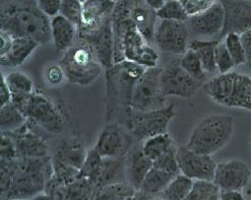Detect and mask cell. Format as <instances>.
I'll return each instance as SVG.
<instances>
[{
    "mask_svg": "<svg viewBox=\"0 0 251 200\" xmlns=\"http://www.w3.org/2000/svg\"><path fill=\"white\" fill-rule=\"evenodd\" d=\"M146 69L134 62L124 60L105 70L107 123H118L130 131L133 90Z\"/></svg>",
    "mask_w": 251,
    "mask_h": 200,
    "instance_id": "6da1fadb",
    "label": "cell"
},
{
    "mask_svg": "<svg viewBox=\"0 0 251 200\" xmlns=\"http://www.w3.org/2000/svg\"><path fill=\"white\" fill-rule=\"evenodd\" d=\"M0 25L1 31L12 37L29 38L40 45L52 41L51 19L38 8L36 0H12L5 3Z\"/></svg>",
    "mask_w": 251,
    "mask_h": 200,
    "instance_id": "7a4b0ae2",
    "label": "cell"
},
{
    "mask_svg": "<svg viewBox=\"0 0 251 200\" xmlns=\"http://www.w3.org/2000/svg\"><path fill=\"white\" fill-rule=\"evenodd\" d=\"M53 175L52 156L41 159H18L8 190L0 195L1 200L31 199L44 192L48 180Z\"/></svg>",
    "mask_w": 251,
    "mask_h": 200,
    "instance_id": "3957f363",
    "label": "cell"
},
{
    "mask_svg": "<svg viewBox=\"0 0 251 200\" xmlns=\"http://www.w3.org/2000/svg\"><path fill=\"white\" fill-rule=\"evenodd\" d=\"M234 133V119L227 115L203 118L192 129L186 147L201 154L212 155L229 144Z\"/></svg>",
    "mask_w": 251,
    "mask_h": 200,
    "instance_id": "277c9868",
    "label": "cell"
},
{
    "mask_svg": "<svg viewBox=\"0 0 251 200\" xmlns=\"http://www.w3.org/2000/svg\"><path fill=\"white\" fill-rule=\"evenodd\" d=\"M58 63L64 70L66 80L80 87L91 85L105 70L93 50L77 40L75 46L63 53Z\"/></svg>",
    "mask_w": 251,
    "mask_h": 200,
    "instance_id": "5b68a950",
    "label": "cell"
},
{
    "mask_svg": "<svg viewBox=\"0 0 251 200\" xmlns=\"http://www.w3.org/2000/svg\"><path fill=\"white\" fill-rule=\"evenodd\" d=\"M26 118L48 134H59L65 127L63 110L44 93L36 90L31 96Z\"/></svg>",
    "mask_w": 251,
    "mask_h": 200,
    "instance_id": "8992f818",
    "label": "cell"
},
{
    "mask_svg": "<svg viewBox=\"0 0 251 200\" xmlns=\"http://www.w3.org/2000/svg\"><path fill=\"white\" fill-rule=\"evenodd\" d=\"M175 116V104L148 112L133 111L130 133L136 141H145L151 136L166 133Z\"/></svg>",
    "mask_w": 251,
    "mask_h": 200,
    "instance_id": "52a82bcc",
    "label": "cell"
},
{
    "mask_svg": "<svg viewBox=\"0 0 251 200\" xmlns=\"http://www.w3.org/2000/svg\"><path fill=\"white\" fill-rule=\"evenodd\" d=\"M162 68H147L135 83L131 107L133 111L148 112L164 108L165 98L161 90Z\"/></svg>",
    "mask_w": 251,
    "mask_h": 200,
    "instance_id": "ba28073f",
    "label": "cell"
},
{
    "mask_svg": "<svg viewBox=\"0 0 251 200\" xmlns=\"http://www.w3.org/2000/svg\"><path fill=\"white\" fill-rule=\"evenodd\" d=\"M204 82L191 77L181 67L179 59H173L161 73V90L164 98L178 97L182 99H192Z\"/></svg>",
    "mask_w": 251,
    "mask_h": 200,
    "instance_id": "9c48e42d",
    "label": "cell"
},
{
    "mask_svg": "<svg viewBox=\"0 0 251 200\" xmlns=\"http://www.w3.org/2000/svg\"><path fill=\"white\" fill-rule=\"evenodd\" d=\"M134 137L118 123H107L97 139L94 149L102 158H126L133 147Z\"/></svg>",
    "mask_w": 251,
    "mask_h": 200,
    "instance_id": "30bf717a",
    "label": "cell"
},
{
    "mask_svg": "<svg viewBox=\"0 0 251 200\" xmlns=\"http://www.w3.org/2000/svg\"><path fill=\"white\" fill-rule=\"evenodd\" d=\"M4 134L15 140L19 159H41L49 155L48 133L30 119L20 129Z\"/></svg>",
    "mask_w": 251,
    "mask_h": 200,
    "instance_id": "8fae6325",
    "label": "cell"
},
{
    "mask_svg": "<svg viewBox=\"0 0 251 200\" xmlns=\"http://www.w3.org/2000/svg\"><path fill=\"white\" fill-rule=\"evenodd\" d=\"M77 41L86 43L105 70L110 69L115 64L112 17L92 31L85 33L77 32Z\"/></svg>",
    "mask_w": 251,
    "mask_h": 200,
    "instance_id": "7c38bea8",
    "label": "cell"
},
{
    "mask_svg": "<svg viewBox=\"0 0 251 200\" xmlns=\"http://www.w3.org/2000/svg\"><path fill=\"white\" fill-rule=\"evenodd\" d=\"M154 44L162 52L182 56L189 46L186 23L159 20Z\"/></svg>",
    "mask_w": 251,
    "mask_h": 200,
    "instance_id": "4fadbf2b",
    "label": "cell"
},
{
    "mask_svg": "<svg viewBox=\"0 0 251 200\" xmlns=\"http://www.w3.org/2000/svg\"><path fill=\"white\" fill-rule=\"evenodd\" d=\"M177 161L180 173L193 181H214L217 163L212 155L195 152L186 146L179 147L177 148Z\"/></svg>",
    "mask_w": 251,
    "mask_h": 200,
    "instance_id": "5bb4252c",
    "label": "cell"
},
{
    "mask_svg": "<svg viewBox=\"0 0 251 200\" xmlns=\"http://www.w3.org/2000/svg\"><path fill=\"white\" fill-rule=\"evenodd\" d=\"M190 30L201 40H219L225 25V10L222 3L218 1L210 8L187 21Z\"/></svg>",
    "mask_w": 251,
    "mask_h": 200,
    "instance_id": "9a60e30c",
    "label": "cell"
},
{
    "mask_svg": "<svg viewBox=\"0 0 251 200\" xmlns=\"http://www.w3.org/2000/svg\"><path fill=\"white\" fill-rule=\"evenodd\" d=\"M251 179V171L240 160H231L217 164L214 183L220 191L242 190Z\"/></svg>",
    "mask_w": 251,
    "mask_h": 200,
    "instance_id": "2e32d148",
    "label": "cell"
},
{
    "mask_svg": "<svg viewBox=\"0 0 251 200\" xmlns=\"http://www.w3.org/2000/svg\"><path fill=\"white\" fill-rule=\"evenodd\" d=\"M225 10V25L219 40L227 34L251 30V0H219Z\"/></svg>",
    "mask_w": 251,
    "mask_h": 200,
    "instance_id": "e0dca14e",
    "label": "cell"
},
{
    "mask_svg": "<svg viewBox=\"0 0 251 200\" xmlns=\"http://www.w3.org/2000/svg\"><path fill=\"white\" fill-rule=\"evenodd\" d=\"M98 186L90 180L78 178L74 183L65 185L52 177L48 180L45 191L55 200H95Z\"/></svg>",
    "mask_w": 251,
    "mask_h": 200,
    "instance_id": "ac0fdd59",
    "label": "cell"
},
{
    "mask_svg": "<svg viewBox=\"0 0 251 200\" xmlns=\"http://www.w3.org/2000/svg\"><path fill=\"white\" fill-rule=\"evenodd\" d=\"M115 6L116 2L112 0H87L82 3V18L77 32L85 33L99 26L112 17Z\"/></svg>",
    "mask_w": 251,
    "mask_h": 200,
    "instance_id": "d6986e66",
    "label": "cell"
},
{
    "mask_svg": "<svg viewBox=\"0 0 251 200\" xmlns=\"http://www.w3.org/2000/svg\"><path fill=\"white\" fill-rule=\"evenodd\" d=\"M129 18L135 27L150 44H154L158 24L157 11L146 4L144 0H129Z\"/></svg>",
    "mask_w": 251,
    "mask_h": 200,
    "instance_id": "ffe728a7",
    "label": "cell"
},
{
    "mask_svg": "<svg viewBox=\"0 0 251 200\" xmlns=\"http://www.w3.org/2000/svg\"><path fill=\"white\" fill-rule=\"evenodd\" d=\"M87 154L86 146L80 139L77 137H65L57 144L52 158L79 170L87 158Z\"/></svg>",
    "mask_w": 251,
    "mask_h": 200,
    "instance_id": "44dd1931",
    "label": "cell"
},
{
    "mask_svg": "<svg viewBox=\"0 0 251 200\" xmlns=\"http://www.w3.org/2000/svg\"><path fill=\"white\" fill-rule=\"evenodd\" d=\"M51 36L57 53L71 49L77 40V26L60 14L51 19Z\"/></svg>",
    "mask_w": 251,
    "mask_h": 200,
    "instance_id": "7402d4cb",
    "label": "cell"
},
{
    "mask_svg": "<svg viewBox=\"0 0 251 200\" xmlns=\"http://www.w3.org/2000/svg\"><path fill=\"white\" fill-rule=\"evenodd\" d=\"M39 46V43L32 39L13 37L7 52L0 56V65L2 67L21 66Z\"/></svg>",
    "mask_w": 251,
    "mask_h": 200,
    "instance_id": "603a6c76",
    "label": "cell"
},
{
    "mask_svg": "<svg viewBox=\"0 0 251 200\" xmlns=\"http://www.w3.org/2000/svg\"><path fill=\"white\" fill-rule=\"evenodd\" d=\"M236 71L229 74L220 75L205 81L202 84L204 94L215 103L226 107L227 102L233 93Z\"/></svg>",
    "mask_w": 251,
    "mask_h": 200,
    "instance_id": "cb8c5ba5",
    "label": "cell"
},
{
    "mask_svg": "<svg viewBox=\"0 0 251 200\" xmlns=\"http://www.w3.org/2000/svg\"><path fill=\"white\" fill-rule=\"evenodd\" d=\"M154 162L144 153L142 148L134 150L126 159V179L138 191Z\"/></svg>",
    "mask_w": 251,
    "mask_h": 200,
    "instance_id": "d4e9b609",
    "label": "cell"
},
{
    "mask_svg": "<svg viewBox=\"0 0 251 200\" xmlns=\"http://www.w3.org/2000/svg\"><path fill=\"white\" fill-rule=\"evenodd\" d=\"M126 158L121 159H104L101 173L98 179L97 186L101 188L110 184L127 181L126 179Z\"/></svg>",
    "mask_w": 251,
    "mask_h": 200,
    "instance_id": "484cf974",
    "label": "cell"
},
{
    "mask_svg": "<svg viewBox=\"0 0 251 200\" xmlns=\"http://www.w3.org/2000/svg\"><path fill=\"white\" fill-rule=\"evenodd\" d=\"M176 176L177 175L166 173L164 171L152 167L138 191H142L143 193L152 197L159 196Z\"/></svg>",
    "mask_w": 251,
    "mask_h": 200,
    "instance_id": "4316f807",
    "label": "cell"
},
{
    "mask_svg": "<svg viewBox=\"0 0 251 200\" xmlns=\"http://www.w3.org/2000/svg\"><path fill=\"white\" fill-rule=\"evenodd\" d=\"M220 40H193L188 48L198 54L207 75L214 74L217 70L215 61V50Z\"/></svg>",
    "mask_w": 251,
    "mask_h": 200,
    "instance_id": "83f0119b",
    "label": "cell"
},
{
    "mask_svg": "<svg viewBox=\"0 0 251 200\" xmlns=\"http://www.w3.org/2000/svg\"><path fill=\"white\" fill-rule=\"evenodd\" d=\"M141 148L148 158L154 162L167 151L176 148V146L171 135L166 132L146 139L143 141Z\"/></svg>",
    "mask_w": 251,
    "mask_h": 200,
    "instance_id": "f1b7e54d",
    "label": "cell"
},
{
    "mask_svg": "<svg viewBox=\"0 0 251 200\" xmlns=\"http://www.w3.org/2000/svg\"><path fill=\"white\" fill-rule=\"evenodd\" d=\"M250 84L251 77L236 73L233 93L226 104V107L247 110L250 94Z\"/></svg>",
    "mask_w": 251,
    "mask_h": 200,
    "instance_id": "f546056e",
    "label": "cell"
},
{
    "mask_svg": "<svg viewBox=\"0 0 251 200\" xmlns=\"http://www.w3.org/2000/svg\"><path fill=\"white\" fill-rule=\"evenodd\" d=\"M27 118L12 103L1 107L0 110V130L1 133H10L23 127Z\"/></svg>",
    "mask_w": 251,
    "mask_h": 200,
    "instance_id": "4dcf8cb0",
    "label": "cell"
},
{
    "mask_svg": "<svg viewBox=\"0 0 251 200\" xmlns=\"http://www.w3.org/2000/svg\"><path fill=\"white\" fill-rule=\"evenodd\" d=\"M137 190L127 182L107 185L98 189L95 200H127L136 194Z\"/></svg>",
    "mask_w": 251,
    "mask_h": 200,
    "instance_id": "1f68e13d",
    "label": "cell"
},
{
    "mask_svg": "<svg viewBox=\"0 0 251 200\" xmlns=\"http://www.w3.org/2000/svg\"><path fill=\"white\" fill-rule=\"evenodd\" d=\"M193 180L183 174H178L160 194L165 200H184L190 192Z\"/></svg>",
    "mask_w": 251,
    "mask_h": 200,
    "instance_id": "d6a6232c",
    "label": "cell"
},
{
    "mask_svg": "<svg viewBox=\"0 0 251 200\" xmlns=\"http://www.w3.org/2000/svg\"><path fill=\"white\" fill-rule=\"evenodd\" d=\"M103 164V158L95 149L88 150L87 158L79 169V178L92 181L97 185Z\"/></svg>",
    "mask_w": 251,
    "mask_h": 200,
    "instance_id": "836d02e7",
    "label": "cell"
},
{
    "mask_svg": "<svg viewBox=\"0 0 251 200\" xmlns=\"http://www.w3.org/2000/svg\"><path fill=\"white\" fill-rule=\"evenodd\" d=\"M5 81L13 96H25L34 93V82L30 76L21 73L12 71L5 76Z\"/></svg>",
    "mask_w": 251,
    "mask_h": 200,
    "instance_id": "e575fe53",
    "label": "cell"
},
{
    "mask_svg": "<svg viewBox=\"0 0 251 200\" xmlns=\"http://www.w3.org/2000/svg\"><path fill=\"white\" fill-rule=\"evenodd\" d=\"M179 61L181 67H182L191 77L203 82L207 74L204 71L202 63L197 53L188 48V50L181 56V58H179Z\"/></svg>",
    "mask_w": 251,
    "mask_h": 200,
    "instance_id": "d590c367",
    "label": "cell"
},
{
    "mask_svg": "<svg viewBox=\"0 0 251 200\" xmlns=\"http://www.w3.org/2000/svg\"><path fill=\"white\" fill-rule=\"evenodd\" d=\"M157 17L159 20L184 22L189 20L188 14L183 8L179 0H170L166 1L163 6L157 10Z\"/></svg>",
    "mask_w": 251,
    "mask_h": 200,
    "instance_id": "8d00e7d4",
    "label": "cell"
},
{
    "mask_svg": "<svg viewBox=\"0 0 251 200\" xmlns=\"http://www.w3.org/2000/svg\"><path fill=\"white\" fill-rule=\"evenodd\" d=\"M219 194L220 189L214 182L195 180L190 192L184 200H208Z\"/></svg>",
    "mask_w": 251,
    "mask_h": 200,
    "instance_id": "74e56055",
    "label": "cell"
},
{
    "mask_svg": "<svg viewBox=\"0 0 251 200\" xmlns=\"http://www.w3.org/2000/svg\"><path fill=\"white\" fill-rule=\"evenodd\" d=\"M223 40L225 42L235 66L246 64V55L240 35L236 33H229L223 38Z\"/></svg>",
    "mask_w": 251,
    "mask_h": 200,
    "instance_id": "f35d334b",
    "label": "cell"
},
{
    "mask_svg": "<svg viewBox=\"0 0 251 200\" xmlns=\"http://www.w3.org/2000/svg\"><path fill=\"white\" fill-rule=\"evenodd\" d=\"M53 162V175L52 178L56 181L69 185L79 178V170L74 167L62 164L52 158Z\"/></svg>",
    "mask_w": 251,
    "mask_h": 200,
    "instance_id": "ab89813d",
    "label": "cell"
},
{
    "mask_svg": "<svg viewBox=\"0 0 251 200\" xmlns=\"http://www.w3.org/2000/svg\"><path fill=\"white\" fill-rule=\"evenodd\" d=\"M215 61L217 70L220 75H225L231 73V70L235 67L234 61L226 47L224 40H220L215 50Z\"/></svg>",
    "mask_w": 251,
    "mask_h": 200,
    "instance_id": "60d3db41",
    "label": "cell"
},
{
    "mask_svg": "<svg viewBox=\"0 0 251 200\" xmlns=\"http://www.w3.org/2000/svg\"><path fill=\"white\" fill-rule=\"evenodd\" d=\"M59 14L78 26L82 18V3L79 0H62Z\"/></svg>",
    "mask_w": 251,
    "mask_h": 200,
    "instance_id": "b9f144b4",
    "label": "cell"
},
{
    "mask_svg": "<svg viewBox=\"0 0 251 200\" xmlns=\"http://www.w3.org/2000/svg\"><path fill=\"white\" fill-rule=\"evenodd\" d=\"M154 167L166 173L172 175L180 174V170L177 161V148L172 149L171 150L167 151L160 158L154 161Z\"/></svg>",
    "mask_w": 251,
    "mask_h": 200,
    "instance_id": "7bdbcfd3",
    "label": "cell"
},
{
    "mask_svg": "<svg viewBox=\"0 0 251 200\" xmlns=\"http://www.w3.org/2000/svg\"><path fill=\"white\" fill-rule=\"evenodd\" d=\"M44 79L49 87L57 88L64 82L66 75L59 63H52L48 65L44 71Z\"/></svg>",
    "mask_w": 251,
    "mask_h": 200,
    "instance_id": "ee69618b",
    "label": "cell"
},
{
    "mask_svg": "<svg viewBox=\"0 0 251 200\" xmlns=\"http://www.w3.org/2000/svg\"><path fill=\"white\" fill-rule=\"evenodd\" d=\"M179 1L182 4L188 17L191 18L210 8L218 0H179Z\"/></svg>",
    "mask_w": 251,
    "mask_h": 200,
    "instance_id": "f6af8a7d",
    "label": "cell"
},
{
    "mask_svg": "<svg viewBox=\"0 0 251 200\" xmlns=\"http://www.w3.org/2000/svg\"><path fill=\"white\" fill-rule=\"evenodd\" d=\"M0 160L12 161L19 159L17 147L9 135L1 133V141H0Z\"/></svg>",
    "mask_w": 251,
    "mask_h": 200,
    "instance_id": "bcb514c9",
    "label": "cell"
},
{
    "mask_svg": "<svg viewBox=\"0 0 251 200\" xmlns=\"http://www.w3.org/2000/svg\"><path fill=\"white\" fill-rule=\"evenodd\" d=\"M38 8L49 18H54L59 14L62 0H36Z\"/></svg>",
    "mask_w": 251,
    "mask_h": 200,
    "instance_id": "7dc6e473",
    "label": "cell"
},
{
    "mask_svg": "<svg viewBox=\"0 0 251 200\" xmlns=\"http://www.w3.org/2000/svg\"><path fill=\"white\" fill-rule=\"evenodd\" d=\"M12 95L5 81V76L0 77V107H3L11 103Z\"/></svg>",
    "mask_w": 251,
    "mask_h": 200,
    "instance_id": "c3c4849f",
    "label": "cell"
},
{
    "mask_svg": "<svg viewBox=\"0 0 251 200\" xmlns=\"http://www.w3.org/2000/svg\"><path fill=\"white\" fill-rule=\"evenodd\" d=\"M246 55V66L251 68V30L240 35Z\"/></svg>",
    "mask_w": 251,
    "mask_h": 200,
    "instance_id": "681fc988",
    "label": "cell"
},
{
    "mask_svg": "<svg viewBox=\"0 0 251 200\" xmlns=\"http://www.w3.org/2000/svg\"><path fill=\"white\" fill-rule=\"evenodd\" d=\"M220 200H246L241 190L220 191Z\"/></svg>",
    "mask_w": 251,
    "mask_h": 200,
    "instance_id": "f907efd6",
    "label": "cell"
},
{
    "mask_svg": "<svg viewBox=\"0 0 251 200\" xmlns=\"http://www.w3.org/2000/svg\"><path fill=\"white\" fill-rule=\"evenodd\" d=\"M144 1L148 6H150L151 8H152L156 11L160 9L163 6V4L166 2L165 0H144Z\"/></svg>",
    "mask_w": 251,
    "mask_h": 200,
    "instance_id": "816d5d0a",
    "label": "cell"
},
{
    "mask_svg": "<svg viewBox=\"0 0 251 200\" xmlns=\"http://www.w3.org/2000/svg\"><path fill=\"white\" fill-rule=\"evenodd\" d=\"M152 198H154V197L149 196V195L143 193L142 191H137L136 194L133 197H131L127 200H152Z\"/></svg>",
    "mask_w": 251,
    "mask_h": 200,
    "instance_id": "f5cc1de1",
    "label": "cell"
},
{
    "mask_svg": "<svg viewBox=\"0 0 251 200\" xmlns=\"http://www.w3.org/2000/svg\"><path fill=\"white\" fill-rule=\"evenodd\" d=\"M30 200H55V198H53L51 195H49L46 192H41L35 195L34 197H32Z\"/></svg>",
    "mask_w": 251,
    "mask_h": 200,
    "instance_id": "db71d44e",
    "label": "cell"
},
{
    "mask_svg": "<svg viewBox=\"0 0 251 200\" xmlns=\"http://www.w3.org/2000/svg\"><path fill=\"white\" fill-rule=\"evenodd\" d=\"M247 110H248V111H251V84H250V94H249V102H248Z\"/></svg>",
    "mask_w": 251,
    "mask_h": 200,
    "instance_id": "11a10c76",
    "label": "cell"
},
{
    "mask_svg": "<svg viewBox=\"0 0 251 200\" xmlns=\"http://www.w3.org/2000/svg\"><path fill=\"white\" fill-rule=\"evenodd\" d=\"M152 200H165V199L159 195V196H155L154 198H152Z\"/></svg>",
    "mask_w": 251,
    "mask_h": 200,
    "instance_id": "9f6ffc18",
    "label": "cell"
},
{
    "mask_svg": "<svg viewBox=\"0 0 251 200\" xmlns=\"http://www.w3.org/2000/svg\"><path fill=\"white\" fill-rule=\"evenodd\" d=\"M219 195H220V194H219ZM219 195H216V196L212 197L211 199H208V200H220V198H219Z\"/></svg>",
    "mask_w": 251,
    "mask_h": 200,
    "instance_id": "6f0895ef",
    "label": "cell"
},
{
    "mask_svg": "<svg viewBox=\"0 0 251 200\" xmlns=\"http://www.w3.org/2000/svg\"><path fill=\"white\" fill-rule=\"evenodd\" d=\"M112 1H114V2H116V3H117V2H119V1H120V0H112Z\"/></svg>",
    "mask_w": 251,
    "mask_h": 200,
    "instance_id": "680465c9",
    "label": "cell"
},
{
    "mask_svg": "<svg viewBox=\"0 0 251 200\" xmlns=\"http://www.w3.org/2000/svg\"><path fill=\"white\" fill-rule=\"evenodd\" d=\"M79 1H80L81 3H83V2H85V1H87V0H79Z\"/></svg>",
    "mask_w": 251,
    "mask_h": 200,
    "instance_id": "91938a15",
    "label": "cell"
},
{
    "mask_svg": "<svg viewBox=\"0 0 251 200\" xmlns=\"http://www.w3.org/2000/svg\"><path fill=\"white\" fill-rule=\"evenodd\" d=\"M13 200H25V199H13Z\"/></svg>",
    "mask_w": 251,
    "mask_h": 200,
    "instance_id": "94428289",
    "label": "cell"
},
{
    "mask_svg": "<svg viewBox=\"0 0 251 200\" xmlns=\"http://www.w3.org/2000/svg\"><path fill=\"white\" fill-rule=\"evenodd\" d=\"M165 1H170V0H165Z\"/></svg>",
    "mask_w": 251,
    "mask_h": 200,
    "instance_id": "6125c7cd",
    "label": "cell"
},
{
    "mask_svg": "<svg viewBox=\"0 0 251 200\" xmlns=\"http://www.w3.org/2000/svg\"><path fill=\"white\" fill-rule=\"evenodd\" d=\"M250 141H251V138H250Z\"/></svg>",
    "mask_w": 251,
    "mask_h": 200,
    "instance_id": "be15d7a7",
    "label": "cell"
}]
</instances>
